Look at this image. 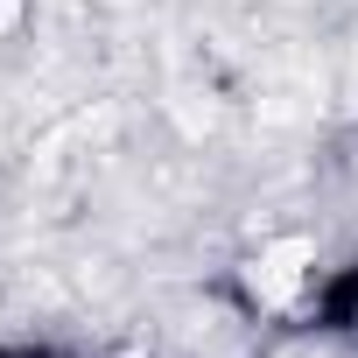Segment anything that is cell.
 <instances>
[{
  "instance_id": "cell-1",
  "label": "cell",
  "mask_w": 358,
  "mask_h": 358,
  "mask_svg": "<svg viewBox=\"0 0 358 358\" xmlns=\"http://www.w3.org/2000/svg\"><path fill=\"white\" fill-rule=\"evenodd\" d=\"M302 260H309V246H302V239L274 246V253L253 267V288H260L267 302H288V295H295V281H302Z\"/></svg>"
}]
</instances>
